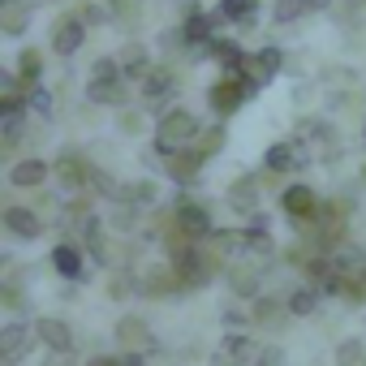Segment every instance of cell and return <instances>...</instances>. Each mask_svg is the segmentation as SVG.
<instances>
[{"label":"cell","instance_id":"1","mask_svg":"<svg viewBox=\"0 0 366 366\" xmlns=\"http://www.w3.org/2000/svg\"><path fill=\"white\" fill-rule=\"evenodd\" d=\"M194 138H203V125H199V117L186 112V108H172V112H164V117L155 121V151H159L164 159L177 155V151H186Z\"/></svg>","mask_w":366,"mask_h":366},{"label":"cell","instance_id":"2","mask_svg":"<svg viewBox=\"0 0 366 366\" xmlns=\"http://www.w3.org/2000/svg\"><path fill=\"white\" fill-rule=\"evenodd\" d=\"M315 159V151L302 142V138H289V142H272L267 151H263V168L272 172V177H280V172H297V168H306Z\"/></svg>","mask_w":366,"mask_h":366},{"label":"cell","instance_id":"3","mask_svg":"<svg viewBox=\"0 0 366 366\" xmlns=\"http://www.w3.org/2000/svg\"><path fill=\"white\" fill-rule=\"evenodd\" d=\"M142 91V104L151 108V112H172V95H177V74H172V65H155L151 69V78L138 86Z\"/></svg>","mask_w":366,"mask_h":366},{"label":"cell","instance_id":"4","mask_svg":"<svg viewBox=\"0 0 366 366\" xmlns=\"http://www.w3.org/2000/svg\"><path fill=\"white\" fill-rule=\"evenodd\" d=\"M216 26H220V18H216V14H207L199 0H190V5H186V22H181L190 52H207V44L216 39Z\"/></svg>","mask_w":366,"mask_h":366},{"label":"cell","instance_id":"5","mask_svg":"<svg viewBox=\"0 0 366 366\" xmlns=\"http://www.w3.org/2000/svg\"><path fill=\"white\" fill-rule=\"evenodd\" d=\"M56 181H61V194H82L86 190V177H91V159L82 151H61L52 164Z\"/></svg>","mask_w":366,"mask_h":366},{"label":"cell","instance_id":"6","mask_svg":"<svg viewBox=\"0 0 366 366\" xmlns=\"http://www.w3.org/2000/svg\"><path fill=\"white\" fill-rule=\"evenodd\" d=\"M35 340H39V332H35L31 323H18V319L5 323V327H0V362H5V366H18Z\"/></svg>","mask_w":366,"mask_h":366},{"label":"cell","instance_id":"7","mask_svg":"<svg viewBox=\"0 0 366 366\" xmlns=\"http://www.w3.org/2000/svg\"><path fill=\"white\" fill-rule=\"evenodd\" d=\"M82 44H86V22H82L74 9H69V14H61V18H56V26H52V52L69 61Z\"/></svg>","mask_w":366,"mask_h":366},{"label":"cell","instance_id":"8","mask_svg":"<svg viewBox=\"0 0 366 366\" xmlns=\"http://www.w3.org/2000/svg\"><path fill=\"white\" fill-rule=\"evenodd\" d=\"M172 224H177L181 233H186V237H194V242H207V237L216 233L207 203H177V216H172Z\"/></svg>","mask_w":366,"mask_h":366},{"label":"cell","instance_id":"9","mask_svg":"<svg viewBox=\"0 0 366 366\" xmlns=\"http://www.w3.org/2000/svg\"><path fill=\"white\" fill-rule=\"evenodd\" d=\"M280 69H285V52L267 44V48H259V52H250V65H246V69H242L237 78H246V82H254V86L263 91V86H267V82H272V78H276Z\"/></svg>","mask_w":366,"mask_h":366},{"label":"cell","instance_id":"10","mask_svg":"<svg viewBox=\"0 0 366 366\" xmlns=\"http://www.w3.org/2000/svg\"><path fill=\"white\" fill-rule=\"evenodd\" d=\"M242 104H250V99H246V91H242V82H237V78H229V74H224L220 82H212V86H207V108H212L220 121H224V117H233Z\"/></svg>","mask_w":366,"mask_h":366},{"label":"cell","instance_id":"11","mask_svg":"<svg viewBox=\"0 0 366 366\" xmlns=\"http://www.w3.org/2000/svg\"><path fill=\"white\" fill-rule=\"evenodd\" d=\"M280 207H285V216H289L293 224H310L323 203H319V194H315L310 186H289V190L280 194Z\"/></svg>","mask_w":366,"mask_h":366},{"label":"cell","instance_id":"12","mask_svg":"<svg viewBox=\"0 0 366 366\" xmlns=\"http://www.w3.org/2000/svg\"><path fill=\"white\" fill-rule=\"evenodd\" d=\"M48 263H52V272L61 280H82L86 276V250L78 242H56L52 254H48Z\"/></svg>","mask_w":366,"mask_h":366},{"label":"cell","instance_id":"13","mask_svg":"<svg viewBox=\"0 0 366 366\" xmlns=\"http://www.w3.org/2000/svg\"><path fill=\"white\" fill-rule=\"evenodd\" d=\"M203 151L199 147H186V151H177V155H168L164 159V172L177 181V186H194V181H199V172H203Z\"/></svg>","mask_w":366,"mask_h":366},{"label":"cell","instance_id":"14","mask_svg":"<svg viewBox=\"0 0 366 366\" xmlns=\"http://www.w3.org/2000/svg\"><path fill=\"white\" fill-rule=\"evenodd\" d=\"M207 61H216L229 78H237V74L250 65V52H246L237 39H220V35H216V39L207 44Z\"/></svg>","mask_w":366,"mask_h":366},{"label":"cell","instance_id":"15","mask_svg":"<svg viewBox=\"0 0 366 366\" xmlns=\"http://www.w3.org/2000/svg\"><path fill=\"white\" fill-rule=\"evenodd\" d=\"M117 61H121V74H125V82H129V86H134V82L142 86V82L151 78V69H155V61H151L147 44H125Z\"/></svg>","mask_w":366,"mask_h":366},{"label":"cell","instance_id":"16","mask_svg":"<svg viewBox=\"0 0 366 366\" xmlns=\"http://www.w3.org/2000/svg\"><path fill=\"white\" fill-rule=\"evenodd\" d=\"M48 177H52V164L39 159V155H31V159H18V164L9 168V186H18V190H39Z\"/></svg>","mask_w":366,"mask_h":366},{"label":"cell","instance_id":"17","mask_svg":"<svg viewBox=\"0 0 366 366\" xmlns=\"http://www.w3.org/2000/svg\"><path fill=\"white\" fill-rule=\"evenodd\" d=\"M216 18L220 22H233L237 31H254L259 26V0H220Z\"/></svg>","mask_w":366,"mask_h":366},{"label":"cell","instance_id":"18","mask_svg":"<svg viewBox=\"0 0 366 366\" xmlns=\"http://www.w3.org/2000/svg\"><path fill=\"white\" fill-rule=\"evenodd\" d=\"M5 229H9L14 237H22V242L44 237V220H39L35 207H5Z\"/></svg>","mask_w":366,"mask_h":366},{"label":"cell","instance_id":"19","mask_svg":"<svg viewBox=\"0 0 366 366\" xmlns=\"http://www.w3.org/2000/svg\"><path fill=\"white\" fill-rule=\"evenodd\" d=\"M117 340H121L129 353H151V349H155V336H151V327H147L142 319H134V315H125V319L117 323Z\"/></svg>","mask_w":366,"mask_h":366},{"label":"cell","instance_id":"20","mask_svg":"<svg viewBox=\"0 0 366 366\" xmlns=\"http://www.w3.org/2000/svg\"><path fill=\"white\" fill-rule=\"evenodd\" d=\"M86 99L125 112V108H129V82H125V78H121V82H95V78H91V82H86Z\"/></svg>","mask_w":366,"mask_h":366},{"label":"cell","instance_id":"21","mask_svg":"<svg viewBox=\"0 0 366 366\" xmlns=\"http://www.w3.org/2000/svg\"><path fill=\"white\" fill-rule=\"evenodd\" d=\"M297 138H302L310 151H323V155H332V151H336V134H332V125H327V121H319V117L297 121Z\"/></svg>","mask_w":366,"mask_h":366},{"label":"cell","instance_id":"22","mask_svg":"<svg viewBox=\"0 0 366 366\" xmlns=\"http://www.w3.org/2000/svg\"><path fill=\"white\" fill-rule=\"evenodd\" d=\"M35 332H39V340H44L52 353H69V349H74V332H69L65 319L44 315V319H35Z\"/></svg>","mask_w":366,"mask_h":366},{"label":"cell","instance_id":"23","mask_svg":"<svg viewBox=\"0 0 366 366\" xmlns=\"http://www.w3.org/2000/svg\"><path fill=\"white\" fill-rule=\"evenodd\" d=\"M22 134H26V104H0V138H5V151H14Z\"/></svg>","mask_w":366,"mask_h":366},{"label":"cell","instance_id":"24","mask_svg":"<svg viewBox=\"0 0 366 366\" xmlns=\"http://www.w3.org/2000/svg\"><path fill=\"white\" fill-rule=\"evenodd\" d=\"M220 353L233 357V362H242V366H254L263 349L254 345V336H246V332H229V336L220 340Z\"/></svg>","mask_w":366,"mask_h":366},{"label":"cell","instance_id":"25","mask_svg":"<svg viewBox=\"0 0 366 366\" xmlns=\"http://www.w3.org/2000/svg\"><path fill=\"white\" fill-rule=\"evenodd\" d=\"M31 26V5L26 0H0V31L5 35H26Z\"/></svg>","mask_w":366,"mask_h":366},{"label":"cell","instance_id":"26","mask_svg":"<svg viewBox=\"0 0 366 366\" xmlns=\"http://www.w3.org/2000/svg\"><path fill=\"white\" fill-rule=\"evenodd\" d=\"M259 203V177H237L229 186V207L233 212H254Z\"/></svg>","mask_w":366,"mask_h":366},{"label":"cell","instance_id":"27","mask_svg":"<svg viewBox=\"0 0 366 366\" xmlns=\"http://www.w3.org/2000/svg\"><path fill=\"white\" fill-rule=\"evenodd\" d=\"M229 285H233V293H237V297H250V302H259V267H254V263H242V267H233V272H229Z\"/></svg>","mask_w":366,"mask_h":366},{"label":"cell","instance_id":"28","mask_svg":"<svg viewBox=\"0 0 366 366\" xmlns=\"http://www.w3.org/2000/svg\"><path fill=\"white\" fill-rule=\"evenodd\" d=\"M26 86H39V78H44V52L39 48H22L18 52V69H14Z\"/></svg>","mask_w":366,"mask_h":366},{"label":"cell","instance_id":"29","mask_svg":"<svg viewBox=\"0 0 366 366\" xmlns=\"http://www.w3.org/2000/svg\"><path fill=\"white\" fill-rule=\"evenodd\" d=\"M332 272H336V276H357V272L366 276V254L353 250V246H345V250L332 254Z\"/></svg>","mask_w":366,"mask_h":366},{"label":"cell","instance_id":"30","mask_svg":"<svg viewBox=\"0 0 366 366\" xmlns=\"http://www.w3.org/2000/svg\"><path fill=\"white\" fill-rule=\"evenodd\" d=\"M306 14H310L306 0H276V5H272V22H276V26H293V22H302Z\"/></svg>","mask_w":366,"mask_h":366},{"label":"cell","instance_id":"31","mask_svg":"<svg viewBox=\"0 0 366 366\" xmlns=\"http://www.w3.org/2000/svg\"><path fill=\"white\" fill-rule=\"evenodd\" d=\"M315 306H319V289H315V285L293 289V293H289V302H285V310H289V315H297V319L315 315Z\"/></svg>","mask_w":366,"mask_h":366},{"label":"cell","instance_id":"32","mask_svg":"<svg viewBox=\"0 0 366 366\" xmlns=\"http://www.w3.org/2000/svg\"><path fill=\"white\" fill-rule=\"evenodd\" d=\"M74 14H78L86 26H108V22H117L112 9H108V5H95V0H82V5H74Z\"/></svg>","mask_w":366,"mask_h":366},{"label":"cell","instance_id":"33","mask_svg":"<svg viewBox=\"0 0 366 366\" xmlns=\"http://www.w3.org/2000/svg\"><path fill=\"white\" fill-rule=\"evenodd\" d=\"M91 78H95V82H121L125 74H121V61H117V56H99V61L91 65Z\"/></svg>","mask_w":366,"mask_h":366},{"label":"cell","instance_id":"34","mask_svg":"<svg viewBox=\"0 0 366 366\" xmlns=\"http://www.w3.org/2000/svg\"><path fill=\"white\" fill-rule=\"evenodd\" d=\"M224 142H229V134H224V125H212V129H207V134L199 138V151H203V155L212 159V155H220V151H224Z\"/></svg>","mask_w":366,"mask_h":366},{"label":"cell","instance_id":"35","mask_svg":"<svg viewBox=\"0 0 366 366\" xmlns=\"http://www.w3.org/2000/svg\"><path fill=\"white\" fill-rule=\"evenodd\" d=\"M104 5L112 9L117 22H134V18L142 14V0H104Z\"/></svg>","mask_w":366,"mask_h":366},{"label":"cell","instance_id":"36","mask_svg":"<svg viewBox=\"0 0 366 366\" xmlns=\"http://www.w3.org/2000/svg\"><path fill=\"white\" fill-rule=\"evenodd\" d=\"M26 108H31V112H39V117H52V91L31 86V91H26Z\"/></svg>","mask_w":366,"mask_h":366},{"label":"cell","instance_id":"37","mask_svg":"<svg viewBox=\"0 0 366 366\" xmlns=\"http://www.w3.org/2000/svg\"><path fill=\"white\" fill-rule=\"evenodd\" d=\"M254 319H259V323H276V319H280V306H276L272 297H259V302H254Z\"/></svg>","mask_w":366,"mask_h":366},{"label":"cell","instance_id":"38","mask_svg":"<svg viewBox=\"0 0 366 366\" xmlns=\"http://www.w3.org/2000/svg\"><path fill=\"white\" fill-rule=\"evenodd\" d=\"M336 362H340V366H353V362H366V357H362V345H357V340H349V345H340V349H336Z\"/></svg>","mask_w":366,"mask_h":366},{"label":"cell","instance_id":"39","mask_svg":"<svg viewBox=\"0 0 366 366\" xmlns=\"http://www.w3.org/2000/svg\"><path fill=\"white\" fill-rule=\"evenodd\" d=\"M147 125H142V112H134V108H125L121 112V134H142Z\"/></svg>","mask_w":366,"mask_h":366},{"label":"cell","instance_id":"40","mask_svg":"<svg viewBox=\"0 0 366 366\" xmlns=\"http://www.w3.org/2000/svg\"><path fill=\"white\" fill-rule=\"evenodd\" d=\"M0 302H5L9 310H22V293H18L14 285H5V289H0Z\"/></svg>","mask_w":366,"mask_h":366},{"label":"cell","instance_id":"41","mask_svg":"<svg viewBox=\"0 0 366 366\" xmlns=\"http://www.w3.org/2000/svg\"><path fill=\"white\" fill-rule=\"evenodd\" d=\"M121 366H147V353H125Z\"/></svg>","mask_w":366,"mask_h":366},{"label":"cell","instance_id":"42","mask_svg":"<svg viewBox=\"0 0 366 366\" xmlns=\"http://www.w3.org/2000/svg\"><path fill=\"white\" fill-rule=\"evenodd\" d=\"M306 5H310V14H327V9H336L332 0H306Z\"/></svg>","mask_w":366,"mask_h":366},{"label":"cell","instance_id":"43","mask_svg":"<svg viewBox=\"0 0 366 366\" xmlns=\"http://www.w3.org/2000/svg\"><path fill=\"white\" fill-rule=\"evenodd\" d=\"M86 366H121V357H104V353H95Z\"/></svg>","mask_w":366,"mask_h":366},{"label":"cell","instance_id":"44","mask_svg":"<svg viewBox=\"0 0 366 366\" xmlns=\"http://www.w3.org/2000/svg\"><path fill=\"white\" fill-rule=\"evenodd\" d=\"M212 366H242V362H233V357H224V353L216 349V357H212Z\"/></svg>","mask_w":366,"mask_h":366},{"label":"cell","instance_id":"45","mask_svg":"<svg viewBox=\"0 0 366 366\" xmlns=\"http://www.w3.org/2000/svg\"><path fill=\"white\" fill-rule=\"evenodd\" d=\"M362 181H366V164H362Z\"/></svg>","mask_w":366,"mask_h":366},{"label":"cell","instance_id":"46","mask_svg":"<svg viewBox=\"0 0 366 366\" xmlns=\"http://www.w3.org/2000/svg\"><path fill=\"white\" fill-rule=\"evenodd\" d=\"M353 5H366V0H353Z\"/></svg>","mask_w":366,"mask_h":366},{"label":"cell","instance_id":"47","mask_svg":"<svg viewBox=\"0 0 366 366\" xmlns=\"http://www.w3.org/2000/svg\"><path fill=\"white\" fill-rule=\"evenodd\" d=\"M362 138H366V129H362Z\"/></svg>","mask_w":366,"mask_h":366}]
</instances>
